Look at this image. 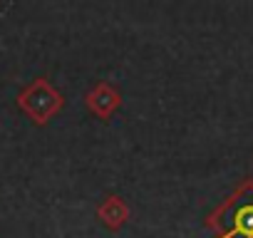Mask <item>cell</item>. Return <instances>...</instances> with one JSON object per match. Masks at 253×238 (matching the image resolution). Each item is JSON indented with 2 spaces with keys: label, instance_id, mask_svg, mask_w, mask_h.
<instances>
[{
  "label": "cell",
  "instance_id": "obj_1",
  "mask_svg": "<svg viewBox=\"0 0 253 238\" xmlns=\"http://www.w3.org/2000/svg\"><path fill=\"white\" fill-rule=\"evenodd\" d=\"M231 236H241V238H253V206H243L236 213L233 221V231Z\"/></svg>",
  "mask_w": 253,
  "mask_h": 238
}]
</instances>
